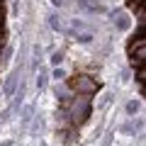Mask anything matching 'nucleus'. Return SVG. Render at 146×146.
<instances>
[{
    "instance_id": "8",
    "label": "nucleus",
    "mask_w": 146,
    "mask_h": 146,
    "mask_svg": "<svg viewBox=\"0 0 146 146\" xmlns=\"http://www.w3.org/2000/svg\"><path fill=\"white\" fill-rule=\"evenodd\" d=\"M49 76H51L56 83H63V80H66V68L56 66V68H51V71H49Z\"/></svg>"
},
{
    "instance_id": "5",
    "label": "nucleus",
    "mask_w": 146,
    "mask_h": 146,
    "mask_svg": "<svg viewBox=\"0 0 146 146\" xmlns=\"http://www.w3.org/2000/svg\"><path fill=\"white\" fill-rule=\"evenodd\" d=\"M49 68H39L36 71V80H34V85H36V90H46V85H49Z\"/></svg>"
},
{
    "instance_id": "3",
    "label": "nucleus",
    "mask_w": 146,
    "mask_h": 146,
    "mask_svg": "<svg viewBox=\"0 0 146 146\" xmlns=\"http://www.w3.org/2000/svg\"><path fill=\"white\" fill-rule=\"evenodd\" d=\"M20 76H22V71H20V66H17V68H12L10 76L5 78V83H3V95H5V100H12V95H15V90H17V83H20Z\"/></svg>"
},
{
    "instance_id": "6",
    "label": "nucleus",
    "mask_w": 146,
    "mask_h": 146,
    "mask_svg": "<svg viewBox=\"0 0 146 146\" xmlns=\"http://www.w3.org/2000/svg\"><path fill=\"white\" fill-rule=\"evenodd\" d=\"M32 119H34V105H25V110H22V127H25V129H27V127H29L32 124Z\"/></svg>"
},
{
    "instance_id": "14",
    "label": "nucleus",
    "mask_w": 146,
    "mask_h": 146,
    "mask_svg": "<svg viewBox=\"0 0 146 146\" xmlns=\"http://www.w3.org/2000/svg\"><path fill=\"white\" fill-rule=\"evenodd\" d=\"M0 146H12V141H0Z\"/></svg>"
},
{
    "instance_id": "2",
    "label": "nucleus",
    "mask_w": 146,
    "mask_h": 146,
    "mask_svg": "<svg viewBox=\"0 0 146 146\" xmlns=\"http://www.w3.org/2000/svg\"><path fill=\"white\" fill-rule=\"evenodd\" d=\"M68 90L71 93H78V95H93L98 90V83H95L90 76H76V78L68 80Z\"/></svg>"
},
{
    "instance_id": "10",
    "label": "nucleus",
    "mask_w": 146,
    "mask_h": 146,
    "mask_svg": "<svg viewBox=\"0 0 146 146\" xmlns=\"http://www.w3.org/2000/svg\"><path fill=\"white\" fill-rule=\"evenodd\" d=\"M68 25H71V29H73V32H88V25H85L83 20H78V17L68 20Z\"/></svg>"
},
{
    "instance_id": "7",
    "label": "nucleus",
    "mask_w": 146,
    "mask_h": 146,
    "mask_svg": "<svg viewBox=\"0 0 146 146\" xmlns=\"http://www.w3.org/2000/svg\"><path fill=\"white\" fill-rule=\"evenodd\" d=\"M129 15H124V12H119V15H115V27L119 32H124V29H129Z\"/></svg>"
},
{
    "instance_id": "9",
    "label": "nucleus",
    "mask_w": 146,
    "mask_h": 146,
    "mask_svg": "<svg viewBox=\"0 0 146 146\" xmlns=\"http://www.w3.org/2000/svg\"><path fill=\"white\" fill-rule=\"evenodd\" d=\"M127 115L129 117H134V115H139V110H141V100H129V102H127Z\"/></svg>"
},
{
    "instance_id": "12",
    "label": "nucleus",
    "mask_w": 146,
    "mask_h": 146,
    "mask_svg": "<svg viewBox=\"0 0 146 146\" xmlns=\"http://www.w3.org/2000/svg\"><path fill=\"white\" fill-rule=\"evenodd\" d=\"M12 51H15V49H12V46H5V54H3V63H7V61H10Z\"/></svg>"
},
{
    "instance_id": "13",
    "label": "nucleus",
    "mask_w": 146,
    "mask_h": 146,
    "mask_svg": "<svg viewBox=\"0 0 146 146\" xmlns=\"http://www.w3.org/2000/svg\"><path fill=\"white\" fill-rule=\"evenodd\" d=\"M51 5H54V7H56V10H61V7H63V5H66V0H51Z\"/></svg>"
},
{
    "instance_id": "4",
    "label": "nucleus",
    "mask_w": 146,
    "mask_h": 146,
    "mask_svg": "<svg viewBox=\"0 0 146 146\" xmlns=\"http://www.w3.org/2000/svg\"><path fill=\"white\" fill-rule=\"evenodd\" d=\"M46 20H49V27H51L54 32H56V34H63V29H66V22H63V17L58 15L56 10H51L46 15Z\"/></svg>"
},
{
    "instance_id": "11",
    "label": "nucleus",
    "mask_w": 146,
    "mask_h": 146,
    "mask_svg": "<svg viewBox=\"0 0 146 146\" xmlns=\"http://www.w3.org/2000/svg\"><path fill=\"white\" fill-rule=\"evenodd\" d=\"M61 63H63V51H54L51 58H49V66L56 68V66H61Z\"/></svg>"
},
{
    "instance_id": "1",
    "label": "nucleus",
    "mask_w": 146,
    "mask_h": 146,
    "mask_svg": "<svg viewBox=\"0 0 146 146\" xmlns=\"http://www.w3.org/2000/svg\"><path fill=\"white\" fill-rule=\"evenodd\" d=\"M90 115H93V95L73 93V98L68 100V107H66V117L71 119V127H83Z\"/></svg>"
}]
</instances>
